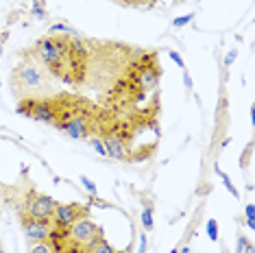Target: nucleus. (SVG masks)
Wrapping results in <instances>:
<instances>
[{"label":"nucleus","instance_id":"obj_23","mask_svg":"<svg viewBox=\"0 0 255 253\" xmlns=\"http://www.w3.org/2000/svg\"><path fill=\"white\" fill-rule=\"evenodd\" d=\"M183 85L188 88V92H192V88H194L192 77H190V72H188V70H183Z\"/></svg>","mask_w":255,"mask_h":253},{"label":"nucleus","instance_id":"obj_26","mask_svg":"<svg viewBox=\"0 0 255 253\" xmlns=\"http://www.w3.org/2000/svg\"><path fill=\"white\" fill-rule=\"evenodd\" d=\"M245 253H253V245H251V247H249V249H247Z\"/></svg>","mask_w":255,"mask_h":253},{"label":"nucleus","instance_id":"obj_1","mask_svg":"<svg viewBox=\"0 0 255 253\" xmlns=\"http://www.w3.org/2000/svg\"><path fill=\"white\" fill-rule=\"evenodd\" d=\"M11 92L22 99H37V96H48L55 90L53 74L39 63L28 50H22V59L18 66L11 70L9 79Z\"/></svg>","mask_w":255,"mask_h":253},{"label":"nucleus","instance_id":"obj_20","mask_svg":"<svg viewBox=\"0 0 255 253\" xmlns=\"http://www.w3.org/2000/svg\"><path fill=\"white\" fill-rule=\"evenodd\" d=\"M148 251V238H146V232L140 234V249H137V253H146Z\"/></svg>","mask_w":255,"mask_h":253},{"label":"nucleus","instance_id":"obj_3","mask_svg":"<svg viewBox=\"0 0 255 253\" xmlns=\"http://www.w3.org/2000/svg\"><path fill=\"white\" fill-rule=\"evenodd\" d=\"M18 114L37 120V123L55 125L57 118H59V94L37 96V99H22L18 101Z\"/></svg>","mask_w":255,"mask_h":253},{"label":"nucleus","instance_id":"obj_27","mask_svg":"<svg viewBox=\"0 0 255 253\" xmlns=\"http://www.w3.org/2000/svg\"><path fill=\"white\" fill-rule=\"evenodd\" d=\"M0 55H2V44H0Z\"/></svg>","mask_w":255,"mask_h":253},{"label":"nucleus","instance_id":"obj_25","mask_svg":"<svg viewBox=\"0 0 255 253\" xmlns=\"http://www.w3.org/2000/svg\"><path fill=\"white\" fill-rule=\"evenodd\" d=\"M181 253H190V249H188V247H183V249H181Z\"/></svg>","mask_w":255,"mask_h":253},{"label":"nucleus","instance_id":"obj_10","mask_svg":"<svg viewBox=\"0 0 255 253\" xmlns=\"http://www.w3.org/2000/svg\"><path fill=\"white\" fill-rule=\"evenodd\" d=\"M142 227H144V232H153L155 229V210H153V205H146V208L142 210Z\"/></svg>","mask_w":255,"mask_h":253},{"label":"nucleus","instance_id":"obj_4","mask_svg":"<svg viewBox=\"0 0 255 253\" xmlns=\"http://www.w3.org/2000/svg\"><path fill=\"white\" fill-rule=\"evenodd\" d=\"M98 238H103V229L94 225L90 218H81L68 227V240L77 247H83V249H90Z\"/></svg>","mask_w":255,"mask_h":253},{"label":"nucleus","instance_id":"obj_15","mask_svg":"<svg viewBox=\"0 0 255 253\" xmlns=\"http://www.w3.org/2000/svg\"><path fill=\"white\" fill-rule=\"evenodd\" d=\"M92 146H94V151L98 155H103V157H107V148H105V142H103V137H92Z\"/></svg>","mask_w":255,"mask_h":253},{"label":"nucleus","instance_id":"obj_5","mask_svg":"<svg viewBox=\"0 0 255 253\" xmlns=\"http://www.w3.org/2000/svg\"><path fill=\"white\" fill-rule=\"evenodd\" d=\"M81 218H90V208H88V205H81V203H57L50 223H53L55 227L68 229L72 223L81 221Z\"/></svg>","mask_w":255,"mask_h":253},{"label":"nucleus","instance_id":"obj_28","mask_svg":"<svg viewBox=\"0 0 255 253\" xmlns=\"http://www.w3.org/2000/svg\"><path fill=\"white\" fill-rule=\"evenodd\" d=\"M0 253H4V251H2V249H0Z\"/></svg>","mask_w":255,"mask_h":253},{"label":"nucleus","instance_id":"obj_24","mask_svg":"<svg viewBox=\"0 0 255 253\" xmlns=\"http://www.w3.org/2000/svg\"><path fill=\"white\" fill-rule=\"evenodd\" d=\"M118 2L127 4V7H133V4H144V2H155V0H118Z\"/></svg>","mask_w":255,"mask_h":253},{"label":"nucleus","instance_id":"obj_13","mask_svg":"<svg viewBox=\"0 0 255 253\" xmlns=\"http://www.w3.org/2000/svg\"><path fill=\"white\" fill-rule=\"evenodd\" d=\"M216 172L220 175V179H223L225 188H227V190H229L231 194H234L236 199H240V194H238V190H236V186H234V183H231V179H229V175H227V172H223V170H220V166H216Z\"/></svg>","mask_w":255,"mask_h":253},{"label":"nucleus","instance_id":"obj_22","mask_svg":"<svg viewBox=\"0 0 255 253\" xmlns=\"http://www.w3.org/2000/svg\"><path fill=\"white\" fill-rule=\"evenodd\" d=\"M236 57H238V50H236V48H234V50H229L227 57H225V68H229L231 63L236 61Z\"/></svg>","mask_w":255,"mask_h":253},{"label":"nucleus","instance_id":"obj_21","mask_svg":"<svg viewBox=\"0 0 255 253\" xmlns=\"http://www.w3.org/2000/svg\"><path fill=\"white\" fill-rule=\"evenodd\" d=\"M170 59H172V61H175V63H177V66H179V68H181V70H183V68H185V61H183V57H181V55H179V53H177V50H170Z\"/></svg>","mask_w":255,"mask_h":253},{"label":"nucleus","instance_id":"obj_18","mask_svg":"<svg viewBox=\"0 0 255 253\" xmlns=\"http://www.w3.org/2000/svg\"><path fill=\"white\" fill-rule=\"evenodd\" d=\"M81 183H83V188L88 190V192L92 194V197H96V183L90 179V177H85V175H81Z\"/></svg>","mask_w":255,"mask_h":253},{"label":"nucleus","instance_id":"obj_14","mask_svg":"<svg viewBox=\"0 0 255 253\" xmlns=\"http://www.w3.org/2000/svg\"><path fill=\"white\" fill-rule=\"evenodd\" d=\"M28 253H55L53 245L48 243V240H44V243H33V247L28 249Z\"/></svg>","mask_w":255,"mask_h":253},{"label":"nucleus","instance_id":"obj_2","mask_svg":"<svg viewBox=\"0 0 255 253\" xmlns=\"http://www.w3.org/2000/svg\"><path fill=\"white\" fill-rule=\"evenodd\" d=\"M42 66L59 81L74 85L72 72V57H70V37L68 35H50L46 33L33 44V48H26Z\"/></svg>","mask_w":255,"mask_h":253},{"label":"nucleus","instance_id":"obj_16","mask_svg":"<svg viewBox=\"0 0 255 253\" xmlns=\"http://www.w3.org/2000/svg\"><path fill=\"white\" fill-rule=\"evenodd\" d=\"M194 20V13H188V15H179V18L172 20V26L175 28H181V26H188L190 22Z\"/></svg>","mask_w":255,"mask_h":253},{"label":"nucleus","instance_id":"obj_19","mask_svg":"<svg viewBox=\"0 0 255 253\" xmlns=\"http://www.w3.org/2000/svg\"><path fill=\"white\" fill-rule=\"evenodd\" d=\"M249 247H251V243H249L245 236H240V238H238V251H236V253H245Z\"/></svg>","mask_w":255,"mask_h":253},{"label":"nucleus","instance_id":"obj_17","mask_svg":"<svg viewBox=\"0 0 255 253\" xmlns=\"http://www.w3.org/2000/svg\"><path fill=\"white\" fill-rule=\"evenodd\" d=\"M245 214H247V225H249V229H255V208H253V203L247 205Z\"/></svg>","mask_w":255,"mask_h":253},{"label":"nucleus","instance_id":"obj_8","mask_svg":"<svg viewBox=\"0 0 255 253\" xmlns=\"http://www.w3.org/2000/svg\"><path fill=\"white\" fill-rule=\"evenodd\" d=\"M103 142H105V148H107V157H112V159H127L129 157V155H127V142L118 133L107 131V133L103 135Z\"/></svg>","mask_w":255,"mask_h":253},{"label":"nucleus","instance_id":"obj_7","mask_svg":"<svg viewBox=\"0 0 255 253\" xmlns=\"http://www.w3.org/2000/svg\"><path fill=\"white\" fill-rule=\"evenodd\" d=\"M22 227H24L28 243H44V240H48L53 223L50 221H35V218H28V216L22 214Z\"/></svg>","mask_w":255,"mask_h":253},{"label":"nucleus","instance_id":"obj_9","mask_svg":"<svg viewBox=\"0 0 255 253\" xmlns=\"http://www.w3.org/2000/svg\"><path fill=\"white\" fill-rule=\"evenodd\" d=\"M50 35H68V37H81L77 28H72L70 24H63V22H55L53 26L48 28Z\"/></svg>","mask_w":255,"mask_h":253},{"label":"nucleus","instance_id":"obj_12","mask_svg":"<svg viewBox=\"0 0 255 253\" xmlns=\"http://www.w3.org/2000/svg\"><path fill=\"white\" fill-rule=\"evenodd\" d=\"M205 232H207V238H210L212 243H216V240H218V221H216V218H210V221H207Z\"/></svg>","mask_w":255,"mask_h":253},{"label":"nucleus","instance_id":"obj_11","mask_svg":"<svg viewBox=\"0 0 255 253\" xmlns=\"http://www.w3.org/2000/svg\"><path fill=\"white\" fill-rule=\"evenodd\" d=\"M88 253H116V249H114V247L107 243L105 238H98L96 243H94V245H92L90 249H88Z\"/></svg>","mask_w":255,"mask_h":253},{"label":"nucleus","instance_id":"obj_6","mask_svg":"<svg viewBox=\"0 0 255 253\" xmlns=\"http://www.w3.org/2000/svg\"><path fill=\"white\" fill-rule=\"evenodd\" d=\"M55 205L57 201L48 194H31L26 199V208L22 214L28 216V218H35V221H50L53 218V212H55Z\"/></svg>","mask_w":255,"mask_h":253}]
</instances>
